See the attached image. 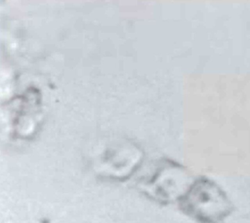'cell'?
I'll return each instance as SVG.
<instances>
[{
    "label": "cell",
    "mask_w": 250,
    "mask_h": 223,
    "mask_svg": "<svg viewBox=\"0 0 250 223\" xmlns=\"http://www.w3.org/2000/svg\"><path fill=\"white\" fill-rule=\"evenodd\" d=\"M180 208L201 223H218L229 215V202L222 190L212 181H194L179 200Z\"/></svg>",
    "instance_id": "6da1fadb"
},
{
    "label": "cell",
    "mask_w": 250,
    "mask_h": 223,
    "mask_svg": "<svg viewBox=\"0 0 250 223\" xmlns=\"http://www.w3.org/2000/svg\"><path fill=\"white\" fill-rule=\"evenodd\" d=\"M179 177H184L182 167L173 161H168L160 165L149 180L142 183L143 192L163 203L174 200L179 201L187 191L179 186Z\"/></svg>",
    "instance_id": "7a4b0ae2"
}]
</instances>
